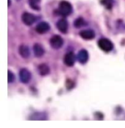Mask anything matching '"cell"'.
<instances>
[{
    "label": "cell",
    "mask_w": 125,
    "mask_h": 128,
    "mask_svg": "<svg viewBox=\"0 0 125 128\" xmlns=\"http://www.w3.org/2000/svg\"><path fill=\"white\" fill-rule=\"evenodd\" d=\"M19 78L22 83L26 84L31 80V73L26 68H22L19 72Z\"/></svg>",
    "instance_id": "5"
},
{
    "label": "cell",
    "mask_w": 125,
    "mask_h": 128,
    "mask_svg": "<svg viewBox=\"0 0 125 128\" xmlns=\"http://www.w3.org/2000/svg\"><path fill=\"white\" fill-rule=\"evenodd\" d=\"M18 52L20 56H21L23 58H28L30 56V51L29 49L26 45H21L18 48Z\"/></svg>",
    "instance_id": "12"
},
{
    "label": "cell",
    "mask_w": 125,
    "mask_h": 128,
    "mask_svg": "<svg viewBox=\"0 0 125 128\" xmlns=\"http://www.w3.org/2000/svg\"><path fill=\"white\" fill-rule=\"evenodd\" d=\"M38 72L41 76H46L50 73V68L46 64H40L38 66Z\"/></svg>",
    "instance_id": "13"
},
{
    "label": "cell",
    "mask_w": 125,
    "mask_h": 128,
    "mask_svg": "<svg viewBox=\"0 0 125 128\" xmlns=\"http://www.w3.org/2000/svg\"><path fill=\"white\" fill-rule=\"evenodd\" d=\"M97 44L102 50L106 52H110L113 49V44L109 40L106 38H102L100 40H99Z\"/></svg>",
    "instance_id": "2"
},
{
    "label": "cell",
    "mask_w": 125,
    "mask_h": 128,
    "mask_svg": "<svg viewBox=\"0 0 125 128\" xmlns=\"http://www.w3.org/2000/svg\"><path fill=\"white\" fill-rule=\"evenodd\" d=\"M21 20H22L23 23L26 24V26H31L36 21L37 18H36V16H34L31 13L24 12L21 16Z\"/></svg>",
    "instance_id": "4"
},
{
    "label": "cell",
    "mask_w": 125,
    "mask_h": 128,
    "mask_svg": "<svg viewBox=\"0 0 125 128\" xmlns=\"http://www.w3.org/2000/svg\"><path fill=\"white\" fill-rule=\"evenodd\" d=\"M8 83H13L15 81V75L13 72H11L10 71H8Z\"/></svg>",
    "instance_id": "16"
},
{
    "label": "cell",
    "mask_w": 125,
    "mask_h": 128,
    "mask_svg": "<svg viewBox=\"0 0 125 128\" xmlns=\"http://www.w3.org/2000/svg\"><path fill=\"white\" fill-rule=\"evenodd\" d=\"M33 50H34V56H36L37 58H40L44 55L45 53V50L43 47L39 44H35L33 47Z\"/></svg>",
    "instance_id": "11"
},
{
    "label": "cell",
    "mask_w": 125,
    "mask_h": 128,
    "mask_svg": "<svg viewBox=\"0 0 125 128\" xmlns=\"http://www.w3.org/2000/svg\"><path fill=\"white\" fill-rule=\"evenodd\" d=\"M50 28H51L50 25L48 23H46V22H41V23H39V24L37 25V26L35 28V30L38 34H46L48 32H49Z\"/></svg>",
    "instance_id": "7"
},
{
    "label": "cell",
    "mask_w": 125,
    "mask_h": 128,
    "mask_svg": "<svg viewBox=\"0 0 125 128\" xmlns=\"http://www.w3.org/2000/svg\"><path fill=\"white\" fill-rule=\"evenodd\" d=\"M79 63L81 64H85L89 60V54L86 50H81L79 51L77 56Z\"/></svg>",
    "instance_id": "10"
},
{
    "label": "cell",
    "mask_w": 125,
    "mask_h": 128,
    "mask_svg": "<svg viewBox=\"0 0 125 128\" xmlns=\"http://www.w3.org/2000/svg\"><path fill=\"white\" fill-rule=\"evenodd\" d=\"M59 12L61 16L64 17L71 15L72 12V4L67 1L61 2L59 5Z\"/></svg>",
    "instance_id": "1"
},
{
    "label": "cell",
    "mask_w": 125,
    "mask_h": 128,
    "mask_svg": "<svg viewBox=\"0 0 125 128\" xmlns=\"http://www.w3.org/2000/svg\"><path fill=\"white\" fill-rule=\"evenodd\" d=\"M64 44V40L59 35H54L53 36L51 40H50V44L51 48H54L55 50H58L62 47Z\"/></svg>",
    "instance_id": "3"
},
{
    "label": "cell",
    "mask_w": 125,
    "mask_h": 128,
    "mask_svg": "<svg viewBox=\"0 0 125 128\" xmlns=\"http://www.w3.org/2000/svg\"><path fill=\"white\" fill-rule=\"evenodd\" d=\"M66 87L67 88L68 90H71L74 87V83L71 80H67V82H66Z\"/></svg>",
    "instance_id": "18"
},
{
    "label": "cell",
    "mask_w": 125,
    "mask_h": 128,
    "mask_svg": "<svg viewBox=\"0 0 125 128\" xmlns=\"http://www.w3.org/2000/svg\"><path fill=\"white\" fill-rule=\"evenodd\" d=\"M75 61H76V56L72 52H67L64 57V63L66 66L69 67L73 66Z\"/></svg>",
    "instance_id": "6"
},
{
    "label": "cell",
    "mask_w": 125,
    "mask_h": 128,
    "mask_svg": "<svg viewBox=\"0 0 125 128\" xmlns=\"http://www.w3.org/2000/svg\"><path fill=\"white\" fill-rule=\"evenodd\" d=\"M56 27L59 32L63 34H66L68 30V22L66 19L62 18L56 23Z\"/></svg>",
    "instance_id": "8"
},
{
    "label": "cell",
    "mask_w": 125,
    "mask_h": 128,
    "mask_svg": "<svg viewBox=\"0 0 125 128\" xmlns=\"http://www.w3.org/2000/svg\"><path fill=\"white\" fill-rule=\"evenodd\" d=\"M102 3L105 6V8L108 9H111L112 8V2L111 0H103Z\"/></svg>",
    "instance_id": "17"
},
{
    "label": "cell",
    "mask_w": 125,
    "mask_h": 128,
    "mask_svg": "<svg viewBox=\"0 0 125 128\" xmlns=\"http://www.w3.org/2000/svg\"><path fill=\"white\" fill-rule=\"evenodd\" d=\"M41 0H29V4L33 10H39V2Z\"/></svg>",
    "instance_id": "14"
},
{
    "label": "cell",
    "mask_w": 125,
    "mask_h": 128,
    "mask_svg": "<svg viewBox=\"0 0 125 128\" xmlns=\"http://www.w3.org/2000/svg\"><path fill=\"white\" fill-rule=\"evenodd\" d=\"M10 6V0H8V7Z\"/></svg>",
    "instance_id": "19"
},
{
    "label": "cell",
    "mask_w": 125,
    "mask_h": 128,
    "mask_svg": "<svg viewBox=\"0 0 125 128\" xmlns=\"http://www.w3.org/2000/svg\"><path fill=\"white\" fill-rule=\"evenodd\" d=\"M80 37L85 40H93L95 37V33L93 30L89 29V30H84L79 33Z\"/></svg>",
    "instance_id": "9"
},
{
    "label": "cell",
    "mask_w": 125,
    "mask_h": 128,
    "mask_svg": "<svg viewBox=\"0 0 125 128\" xmlns=\"http://www.w3.org/2000/svg\"><path fill=\"white\" fill-rule=\"evenodd\" d=\"M85 25H86V22L82 18H78V19H76L74 22V26L78 28L84 26Z\"/></svg>",
    "instance_id": "15"
}]
</instances>
